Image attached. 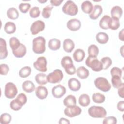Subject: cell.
<instances>
[{
    "label": "cell",
    "instance_id": "6da1fadb",
    "mask_svg": "<svg viewBox=\"0 0 124 124\" xmlns=\"http://www.w3.org/2000/svg\"><path fill=\"white\" fill-rule=\"evenodd\" d=\"M46 40L43 36H38L32 40V50L36 54L43 53L46 50Z\"/></svg>",
    "mask_w": 124,
    "mask_h": 124
},
{
    "label": "cell",
    "instance_id": "7a4b0ae2",
    "mask_svg": "<svg viewBox=\"0 0 124 124\" xmlns=\"http://www.w3.org/2000/svg\"><path fill=\"white\" fill-rule=\"evenodd\" d=\"M88 111L89 115L93 118H105L107 115L106 109L101 106H91L89 108Z\"/></svg>",
    "mask_w": 124,
    "mask_h": 124
},
{
    "label": "cell",
    "instance_id": "3957f363",
    "mask_svg": "<svg viewBox=\"0 0 124 124\" xmlns=\"http://www.w3.org/2000/svg\"><path fill=\"white\" fill-rule=\"evenodd\" d=\"M62 12L68 15L74 16L76 15L78 12V7L72 0H67L63 5Z\"/></svg>",
    "mask_w": 124,
    "mask_h": 124
},
{
    "label": "cell",
    "instance_id": "277c9868",
    "mask_svg": "<svg viewBox=\"0 0 124 124\" xmlns=\"http://www.w3.org/2000/svg\"><path fill=\"white\" fill-rule=\"evenodd\" d=\"M94 83L96 88L104 92L109 91L111 87L110 83L104 77H98L95 79Z\"/></svg>",
    "mask_w": 124,
    "mask_h": 124
},
{
    "label": "cell",
    "instance_id": "5b68a950",
    "mask_svg": "<svg viewBox=\"0 0 124 124\" xmlns=\"http://www.w3.org/2000/svg\"><path fill=\"white\" fill-rule=\"evenodd\" d=\"M85 63L87 66L90 67L94 71L99 72L103 69L102 63L96 57L88 56L86 60Z\"/></svg>",
    "mask_w": 124,
    "mask_h": 124
},
{
    "label": "cell",
    "instance_id": "8992f818",
    "mask_svg": "<svg viewBox=\"0 0 124 124\" xmlns=\"http://www.w3.org/2000/svg\"><path fill=\"white\" fill-rule=\"evenodd\" d=\"M63 74L61 70L56 69L47 76V81L51 83L60 82L63 78Z\"/></svg>",
    "mask_w": 124,
    "mask_h": 124
},
{
    "label": "cell",
    "instance_id": "52a82bcc",
    "mask_svg": "<svg viewBox=\"0 0 124 124\" xmlns=\"http://www.w3.org/2000/svg\"><path fill=\"white\" fill-rule=\"evenodd\" d=\"M18 92L17 89L15 84L12 82H9L6 84L4 89L5 96L9 99L14 98Z\"/></svg>",
    "mask_w": 124,
    "mask_h": 124
},
{
    "label": "cell",
    "instance_id": "ba28073f",
    "mask_svg": "<svg viewBox=\"0 0 124 124\" xmlns=\"http://www.w3.org/2000/svg\"><path fill=\"white\" fill-rule=\"evenodd\" d=\"M34 67L38 71L45 72L47 71V60L45 57H38L33 63Z\"/></svg>",
    "mask_w": 124,
    "mask_h": 124
},
{
    "label": "cell",
    "instance_id": "9c48e42d",
    "mask_svg": "<svg viewBox=\"0 0 124 124\" xmlns=\"http://www.w3.org/2000/svg\"><path fill=\"white\" fill-rule=\"evenodd\" d=\"M81 111V108L79 107L74 105L67 107L64 110V113L66 116L72 118L80 115Z\"/></svg>",
    "mask_w": 124,
    "mask_h": 124
},
{
    "label": "cell",
    "instance_id": "30bf717a",
    "mask_svg": "<svg viewBox=\"0 0 124 124\" xmlns=\"http://www.w3.org/2000/svg\"><path fill=\"white\" fill-rule=\"evenodd\" d=\"M45 28V24L42 20H38L33 22L30 27V31L32 35H36L43 31Z\"/></svg>",
    "mask_w": 124,
    "mask_h": 124
},
{
    "label": "cell",
    "instance_id": "8fae6325",
    "mask_svg": "<svg viewBox=\"0 0 124 124\" xmlns=\"http://www.w3.org/2000/svg\"><path fill=\"white\" fill-rule=\"evenodd\" d=\"M66 92V88L61 84L53 87L51 90L52 95L57 98H60L62 97L65 94Z\"/></svg>",
    "mask_w": 124,
    "mask_h": 124
},
{
    "label": "cell",
    "instance_id": "7c38bea8",
    "mask_svg": "<svg viewBox=\"0 0 124 124\" xmlns=\"http://www.w3.org/2000/svg\"><path fill=\"white\" fill-rule=\"evenodd\" d=\"M66 26L71 31H77L80 28L81 22L77 18H72L67 21Z\"/></svg>",
    "mask_w": 124,
    "mask_h": 124
},
{
    "label": "cell",
    "instance_id": "4fadbf2b",
    "mask_svg": "<svg viewBox=\"0 0 124 124\" xmlns=\"http://www.w3.org/2000/svg\"><path fill=\"white\" fill-rule=\"evenodd\" d=\"M48 93V90L45 86H39L35 89V94L40 99H44L46 98Z\"/></svg>",
    "mask_w": 124,
    "mask_h": 124
},
{
    "label": "cell",
    "instance_id": "5bb4252c",
    "mask_svg": "<svg viewBox=\"0 0 124 124\" xmlns=\"http://www.w3.org/2000/svg\"><path fill=\"white\" fill-rule=\"evenodd\" d=\"M102 12L103 9L101 5L98 4L95 5L93 7L92 12L89 14V17L92 19L95 20L102 13Z\"/></svg>",
    "mask_w": 124,
    "mask_h": 124
},
{
    "label": "cell",
    "instance_id": "9a60e30c",
    "mask_svg": "<svg viewBox=\"0 0 124 124\" xmlns=\"http://www.w3.org/2000/svg\"><path fill=\"white\" fill-rule=\"evenodd\" d=\"M68 86L69 88L72 91H78L81 87L80 81L76 78H71L68 81Z\"/></svg>",
    "mask_w": 124,
    "mask_h": 124
},
{
    "label": "cell",
    "instance_id": "2e32d148",
    "mask_svg": "<svg viewBox=\"0 0 124 124\" xmlns=\"http://www.w3.org/2000/svg\"><path fill=\"white\" fill-rule=\"evenodd\" d=\"M111 17L108 15L104 16L99 21V25L100 27L104 30L110 28Z\"/></svg>",
    "mask_w": 124,
    "mask_h": 124
},
{
    "label": "cell",
    "instance_id": "e0dca14e",
    "mask_svg": "<svg viewBox=\"0 0 124 124\" xmlns=\"http://www.w3.org/2000/svg\"><path fill=\"white\" fill-rule=\"evenodd\" d=\"M8 55L6 41L2 38H0V59H5Z\"/></svg>",
    "mask_w": 124,
    "mask_h": 124
},
{
    "label": "cell",
    "instance_id": "ac0fdd59",
    "mask_svg": "<svg viewBox=\"0 0 124 124\" xmlns=\"http://www.w3.org/2000/svg\"><path fill=\"white\" fill-rule=\"evenodd\" d=\"M63 48L65 52H71L75 48V44L73 41L69 38L65 39L63 42Z\"/></svg>",
    "mask_w": 124,
    "mask_h": 124
},
{
    "label": "cell",
    "instance_id": "d6986e66",
    "mask_svg": "<svg viewBox=\"0 0 124 124\" xmlns=\"http://www.w3.org/2000/svg\"><path fill=\"white\" fill-rule=\"evenodd\" d=\"M27 52L26 46L23 44H20L19 47L16 50L12 51L13 55L16 58H22L24 57Z\"/></svg>",
    "mask_w": 124,
    "mask_h": 124
},
{
    "label": "cell",
    "instance_id": "ffe728a7",
    "mask_svg": "<svg viewBox=\"0 0 124 124\" xmlns=\"http://www.w3.org/2000/svg\"><path fill=\"white\" fill-rule=\"evenodd\" d=\"M22 89L26 93H31L35 89L34 83L30 80H26L22 84Z\"/></svg>",
    "mask_w": 124,
    "mask_h": 124
},
{
    "label": "cell",
    "instance_id": "44dd1931",
    "mask_svg": "<svg viewBox=\"0 0 124 124\" xmlns=\"http://www.w3.org/2000/svg\"><path fill=\"white\" fill-rule=\"evenodd\" d=\"M85 56L84 50L80 48L77 49L73 54V57L74 60L77 62H80L83 60Z\"/></svg>",
    "mask_w": 124,
    "mask_h": 124
},
{
    "label": "cell",
    "instance_id": "7402d4cb",
    "mask_svg": "<svg viewBox=\"0 0 124 124\" xmlns=\"http://www.w3.org/2000/svg\"><path fill=\"white\" fill-rule=\"evenodd\" d=\"M78 77L81 79H85L89 75V70L84 66H80L76 70Z\"/></svg>",
    "mask_w": 124,
    "mask_h": 124
},
{
    "label": "cell",
    "instance_id": "603a6c76",
    "mask_svg": "<svg viewBox=\"0 0 124 124\" xmlns=\"http://www.w3.org/2000/svg\"><path fill=\"white\" fill-rule=\"evenodd\" d=\"M48 46L49 49L52 50H57L59 49L61 46V41L57 38H52L49 40Z\"/></svg>",
    "mask_w": 124,
    "mask_h": 124
},
{
    "label": "cell",
    "instance_id": "cb8c5ba5",
    "mask_svg": "<svg viewBox=\"0 0 124 124\" xmlns=\"http://www.w3.org/2000/svg\"><path fill=\"white\" fill-rule=\"evenodd\" d=\"M108 35L105 32H99L96 35V40L100 44H106L108 42Z\"/></svg>",
    "mask_w": 124,
    "mask_h": 124
},
{
    "label": "cell",
    "instance_id": "d4e9b609",
    "mask_svg": "<svg viewBox=\"0 0 124 124\" xmlns=\"http://www.w3.org/2000/svg\"><path fill=\"white\" fill-rule=\"evenodd\" d=\"M110 13L112 17H116L119 19L122 16L123 10L120 6L118 5H115L111 8Z\"/></svg>",
    "mask_w": 124,
    "mask_h": 124
},
{
    "label": "cell",
    "instance_id": "484cf974",
    "mask_svg": "<svg viewBox=\"0 0 124 124\" xmlns=\"http://www.w3.org/2000/svg\"><path fill=\"white\" fill-rule=\"evenodd\" d=\"M35 79L36 82L40 85H45L48 82L46 75L42 73L37 74L35 77Z\"/></svg>",
    "mask_w": 124,
    "mask_h": 124
},
{
    "label": "cell",
    "instance_id": "4316f807",
    "mask_svg": "<svg viewBox=\"0 0 124 124\" xmlns=\"http://www.w3.org/2000/svg\"><path fill=\"white\" fill-rule=\"evenodd\" d=\"M81 8L84 13L90 14L93 9V5L90 1L85 0L82 3Z\"/></svg>",
    "mask_w": 124,
    "mask_h": 124
},
{
    "label": "cell",
    "instance_id": "83f0119b",
    "mask_svg": "<svg viewBox=\"0 0 124 124\" xmlns=\"http://www.w3.org/2000/svg\"><path fill=\"white\" fill-rule=\"evenodd\" d=\"M90 98L87 94H82L78 98V103L82 107H87L90 103Z\"/></svg>",
    "mask_w": 124,
    "mask_h": 124
},
{
    "label": "cell",
    "instance_id": "f1b7e54d",
    "mask_svg": "<svg viewBox=\"0 0 124 124\" xmlns=\"http://www.w3.org/2000/svg\"><path fill=\"white\" fill-rule=\"evenodd\" d=\"M63 104L65 106H71L76 105V98L75 96L70 94L67 95L63 101Z\"/></svg>",
    "mask_w": 124,
    "mask_h": 124
},
{
    "label": "cell",
    "instance_id": "f546056e",
    "mask_svg": "<svg viewBox=\"0 0 124 124\" xmlns=\"http://www.w3.org/2000/svg\"><path fill=\"white\" fill-rule=\"evenodd\" d=\"M16 26L14 22L8 21L4 25V31L7 34H12L16 31Z\"/></svg>",
    "mask_w": 124,
    "mask_h": 124
},
{
    "label": "cell",
    "instance_id": "4dcf8cb0",
    "mask_svg": "<svg viewBox=\"0 0 124 124\" xmlns=\"http://www.w3.org/2000/svg\"><path fill=\"white\" fill-rule=\"evenodd\" d=\"M7 16L10 19H16L19 16V13L15 7L9 8L7 11Z\"/></svg>",
    "mask_w": 124,
    "mask_h": 124
},
{
    "label": "cell",
    "instance_id": "1f68e13d",
    "mask_svg": "<svg viewBox=\"0 0 124 124\" xmlns=\"http://www.w3.org/2000/svg\"><path fill=\"white\" fill-rule=\"evenodd\" d=\"M88 52L89 57H96L99 53V49L97 46L92 44L88 47Z\"/></svg>",
    "mask_w": 124,
    "mask_h": 124
},
{
    "label": "cell",
    "instance_id": "d6a6232c",
    "mask_svg": "<svg viewBox=\"0 0 124 124\" xmlns=\"http://www.w3.org/2000/svg\"><path fill=\"white\" fill-rule=\"evenodd\" d=\"M20 43L17 38L16 37H12L9 40V45L12 51L16 50L20 46Z\"/></svg>",
    "mask_w": 124,
    "mask_h": 124
},
{
    "label": "cell",
    "instance_id": "836d02e7",
    "mask_svg": "<svg viewBox=\"0 0 124 124\" xmlns=\"http://www.w3.org/2000/svg\"><path fill=\"white\" fill-rule=\"evenodd\" d=\"M23 106L22 103L16 98L11 101L10 103V107L13 110L15 111H18Z\"/></svg>",
    "mask_w": 124,
    "mask_h": 124
},
{
    "label": "cell",
    "instance_id": "e575fe53",
    "mask_svg": "<svg viewBox=\"0 0 124 124\" xmlns=\"http://www.w3.org/2000/svg\"><path fill=\"white\" fill-rule=\"evenodd\" d=\"M105 95L100 93H96L92 95V99L96 103H102L105 101Z\"/></svg>",
    "mask_w": 124,
    "mask_h": 124
},
{
    "label": "cell",
    "instance_id": "d590c367",
    "mask_svg": "<svg viewBox=\"0 0 124 124\" xmlns=\"http://www.w3.org/2000/svg\"><path fill=\"white\" fill-rule=\"evenodd\" d=\"M111 81L112 86L114 88H119L123 83L121 77L117 75L112 76Z\"/></svg>",
    "mask_w": 124,
    "mask_h": 124
},
{
    "label": "cell",
    "instance_id": "8d00e7d4",
    "mask_svg": "<svg viewBox=\"0 0 124 124\" xmlns=\"http://www.w3.org/2000/svg\"><path fill=\"white\" fill-rule=\"evenodd\" d=\"M31 69L30 66H26L20 69L19 71V75L21 78H26L31 73Z\"/></svg>",
    "mask_w": 124,
    "mask_h": 124
},
{
    "label": "cell",
    "instance_id": "74e56055",
    "mask_svg": "<svg viewBox=\"0 0 124 124\" xmlns=\"http://www.w3.org/2000/svg\"><path fill=\"white\" fill-rule=\"evenodd\" d=\"M11 116L7 113H2L0 115V123L1 124H8L11 121Z\"/></svg>",
    "mask_w": 124,
    "mask_h": 124
},
{
    "label": "cell",
    "instance_id": "f35d334b",
    "mask_svg": "<svg viewBox=\"0 0 124 124\" xmlns=\"http://www.w3.org/2000/svg\"><path fill=\"white\" fill-rule=\"evenodd\" d=\"M53 8V6L50 5H48L45 6L43 8L42 12V15L43 17L45 18H48L50 16L51 12Z\"/></svg>",
    "mask_w": 124,
    "mask_h": 124
},
{
    "label": "cell",
    "instance_id": "ab89813d",
    "mask_svg": "<svg viewBox=\"0 0 124 124\" xmlns=\"http://www.w3.org/2000/svg\"><path fill=\"white\" fill-rule=\"evenodd\" d=\"M103 65V69L106 70L108 69L112 64V60L108 57H105L102 58L100 60Z\"/></svg>",
    "mask_w": 124,
    "mask_h": 124
},
{
    "label": "cell",
    "instance_id": "60d3db41",
    "mask_svg": "<svg viewBox=\"0 0 124 124\" xmlns=\"http://www.w3.org/2000/svg\"><path fill=\"white\" fill-rule=\"evenodd\" d=\"M120 26L119 19L116 17H112L111 18V22H110V28L112 30H117Z\"/></svg>",
    "mask_w": 124,
    "mask_h": 124
},
{
    "label": "cell",
    "instance_id": "b9f144b4",
    "mask_svg": "<svg viewBox=\"0 0 124 124\" xmlns=\"http://www.w3.org/2000/svg\"><path fill=\"white\" fill-rule=\"evenodd\" d=\"M29 15L32 18L38 17L40 15V11L39 8L37 6L32 7L30 10Z\"/></svg>",
    "mask_w": 124,
    "mask_h": 124
},
{
    "label": "cell",
    "instance_id": "7bdbcfd3",
    "mask_svg": "<svg viewBox=\"0 0 124 124\" xmlns=\"http://www.w3.org/2000/svg\"><path fill=\"white\" fill-rule=\"evenodd\" d=\"M73 63L72 58L69 56H64L63 57L61 61V64L62 66L64 68L65 66Z\"/></svg>",
    "mask_w": 124,
    "mask_h": 124
},
{
    "label": "cell",
    "instance_id": "ee69618b",
    "mask_svg": "<svg viewBox=\"0 0 124 124\" xmlns=\"http://www.w3.org/2000/svg\"><path fill=\"white\" fill-rule=\"evenodd\" d=\"M31 5L29 3H21L18 6L20 11L22 13H26L29 10Z\"/></svg>",
    "mask_w": 124,
    "mask_h": 124
},
{
    "label": "cell",
    "instance_id": "f6af8a7d",
    "mask_svg": "<svg viewBox=\"0 0 124 124\" xmlns=\"http://www.w3.org/2000/svg\"><path fill=\"white\" fill-rule=\"evenodd\" d=\"M117 123L116 118L114 116H108L104 118L103 121V124H115Z\"/></svg>",
    "mask_w": 124,
    "mask_h": 124
},
{
    "label": "cell",
    "instance_id": "bcb514c9",
    "mask_svg": "<svg viewBox=\"0 0 124 124\" xmlns=\"http://www.w3.org/2000/svg\"><path fill=\"white\" fill-rule=\"evenodd\" d=\"M64 68L65 69V71L66 72V73L68 75H74L75 74L76 72V67L73 64H71L70 65L69 64L65 66Z\"/></svg>",
    "mask_w": 124,
    "mask_h": 124
},
{
    "label": "cell",
    "instance_id": "7dc6e473",
    "mask_svg": "<svg viewBox=\"0 0 124 124\" xmlns=\"http://www.w3.org/2000/svg\"><path fill=\"white\" fill-rule=\"evenodd\" d=\"M9 71L8 65L5 63H2L0 65V73L1 75H6Z\"/></svg>",
    "mask_w": 124,
    "mask_h": 124
},
{
    "label": "cell",
    "instance_id": "c3c4849f",
    "mask_svg": "<svg viewBox=\"0 0 124 124\" xmlns=\"http://www.w3.org/2000/svg\"><path fill=\"white\" fill-rule=\"evenodd\" d=\"M110 74L111 76L114 75H117L121 78L122 75V69L117 67H113L110 70Z\"/></svg>",
    "mask_w": 124,
    "mask_h": 124
},
{
    "label": "cell",
    "instance_id": "681fc988",
    "mask_svg": "<svg viewBox=\"0 0 124 124\" xmlns=\"http://www.w3.org/2000/svg\"><path fill=\"white\" fill-rule=\"evenodd\" d=\"M16 98L18 99L24 105H25L27 101V98L25 94L24 93H19L16 97Z\"/></svg>",
    "mask_w": 124,
    "mask_h": 124
},
{
    "label": "cell",
    "instance_id": "f907efd6",
    "mask_svg": "<svg viewBox=\"0 0 124 124\" xmlns=\"http://www.w3.org/2000/svg\"><path fill=\"white\" fill-rule=\"evenodd\" d=\"M118 93L119 95L122 98H124V83H123V84L119 88H118Z\"/></svg>",
    "mask_w": 124,
    "mask_h": 124
},
{
    "label": "cell",
    "instance_id": "816d5d0a",
    "mask_svg": "<svg viewBox=\"0 0 124 124\" xmlns=\"http://www.w3.org/2000/svg\"><path fill=\"white\" fill-rule=\"evenodd\" d=\"M117 107L118 109L122 112L124 111V101H119L117 105Z\"/></svg>",
    "mask_w": 124,
    "mask_h": 124
},
{
    "label": "cell",
    "instance_id": "f5cc1de1",
    "mask_svg": "<svg viewBox=\"0 0 124 124\" xmlns=\"http://www.w3.org/2000/svg\"><path fill=\"white\" fill-rule=\"evenodd\" d=\"M63 1V0H51L50 2L52 6H59L61 3Z\"/></svg>",
    "mask_w": 124,
    "mask_h": 124
},
{
    "label": "cell",
    "instance_id": "db71d44e",
    "mask_svg": "<svg viewBox=\"0 0 124 124\" xmlns=\"http://www.w3.org/2000/svg\"><path fill=\"white\" fill-rule=\"evenodd\" d=\"M70 121L68 119H65L64 118H60L59 121V124H70Z\"/></svg>",
    "mask_w": 124,
    "mask_h": 124
},
{
    "label": "cell",
    "instance_id": "11a10c76",
    "mask_svg": "<svg viewBox=\"0 0 124 124\" xmlns=\"http://www.w3.org/2000/svg\"><path fill=\"white\" fill-rule=\"evenodd\" d=\"M124 30L123 29L120 32H119V39L121 40V41H123L124 40Z\"/></svg>",
    "mask_w": 124,
    "mask_h": 124
},
{
    "label": "cell",
    "instance_id": "9f6ffc18",
    "mask_svg": "<svg viewBox=\"0 0 124 124\" xmlns=\"http://www.w3.org/2000/svg\"><path fill=\"white\" fill-rule=\"evenodd\" d=\"M123 47H124V46H122L121 48H120V52L123 57Z\"/></svg>",
    "mask_w": 124,
    "mask_h": 124
},
{
    "label": "cell",
    "instance_id": "6f0895ef",
    "mask_svg": "<svg viewBox=\"0 0 124 124\" xmlns=\"http://www.w3.org/2000/svg\"><path fill=\"white\" fill-rule=\"evenodd\" d=\"M47 1V0H44V1H43V0H38V2H41V3H44V2H46Z\"/></svg>",
    "mask_w": 124,
    "mask_h": 124
}]
</instances>
